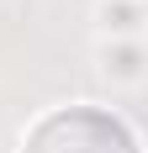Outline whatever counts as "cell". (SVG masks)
Instances as JSON below:
<instances>
[{
	"label": "cell",
	"mask_w": 148,
	"mask_h": 153,
	"mask_svg": "<svg viewBox=\"0 0 148 153\" xmlns=\"http://www.w3.org/2000/svg\"><path fill=\"white\" fill-rule=\"evenodd\" d=\"M32 153H132V137H127L111 116L69 111V116H53V122L37 127Z\"/></svg>",
	"instance_id": "cell-1"
}]
</instances>
